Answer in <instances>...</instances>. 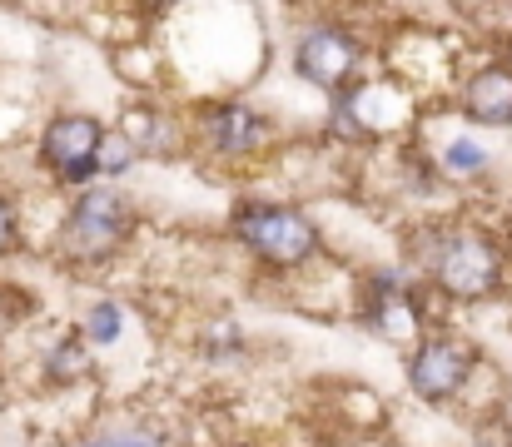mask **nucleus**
Segmentation results:
<instances>
[{
	"mask_svg": "<svg viewBox=\"0 0 512 447\" xmlns=\"http://www.w3.org/2000/svg\"><path fill=\"white\" fill-rule=\"evenodd\" d=\"M508 244L483 224H423L408 239V279L423 284L438 303H493L508 289Z\"/></svg>",
	"mask_w": 512,
	"mask_h": 447,
	"instance_id": "1",
	"label": "nucleus"
},
{
	"mask_svg": "<svg viewBox=\"0 0 512 447\" xmlns=\"http://www.w3.org/2000/svg\"><path fill=\"white\" fill-rule=\"evenodd\" d=\"M135 229H140L135 199L125 189L95 179V184L75 189V199L65 204V219L55 229V259L75 264V269H100L125 254Z\"/></svg>",
	"mask_w": 512,
	"mask_h": 447,
	"instance_id": "2",
	"label": "nucleus"
},
{
	"mask_svg": "<svg viewBox=\"0 0 512 447\" xmlns=\"http://www.w3.org/2000/svg\"><path fill=\"white\" fill-rule=\"evenodd\" d=\"M229 239L269 274H299L324 259V234L314 214L279 199H244L229 214Z\"/></svg>",
	"mask_w": 512,
	"mask_h": 447,
	"instance_id": "3",
	"label": "nucleus"
},
{
	"mask_svg": "<svg viewBox=\"0 0 512 447\" xmlns=\"http://www.w3.org/2000/svg\"><path fill=\"white\" fill-rule=\"evenodd\" d=\"M483 348L473 333L463 328H448V323H433L418 343L403 348V383H408V398L423 403V408H453V403H468L478 373H483Z\"/></svg>",
	"mask_w": 512,
	"mask_h": 447,
	"instance_id": "4",
	"label": "nucleus"
},
{
	"mask_svg": "<svg viewBox=\"0 0 512 447\" xmlns=\"http://www.w3.org/2000/svg\"><path fill=\"white\" fill-rule=\"evenodd\" d=\"M100 130H105V125H100L95 115H85V110H60V115H50L45 130H40V149H35L40 169H45L55 184H65V189L95 184V179H100V174H95Z\"/></svg>",
	"mask_w": 512,
	"mask_h": 447,
	"instance_id": "5",
	"label": "nucleus"
},
{
	"mask_svg": "<svg viewBox=\"0 0 512 447\" xmlns=\"http://www.w3.org/2000/svg\"><path fill=\"white\" fill-rule=\"evenodd\" d=\"M194 140L214 159H254L274 145V120L244 100H204L194 110Z\"/></svg>",
	"mask_w": 512,
	"mask_h": 447,
	"instance_id": "6",
	"label": "nucleus"
},
{
	"mask_svg": "<svg viewBox=\"0 0 512 447\" xmlns=\"http://www.w3.org/2000/svg\"><path fill=\"white\" fill-rule=\"evenodd\" d=\"M363 40L353 35V30H343V25H309L304 35H299V45H294V70H299V80H309L314 90H329V95H339L348 90L353 80H358V70H363Z\"/></svg>",
	"mask_w": 512,
	"mask_h": 447,
	"instance_id": "7",
	"label": "nucleus"
},
{
	"mask_svg": "<svg viewBox=\"0 0 512 447\" xmlns=\"http://www.w3.org/2000/svg\"><path fill=\"white\" fill-rule=\"evenodd\" d=\"M458 105H463V120L488 125V130H508L512 125V70L503 60L473 70V75L463 80Z\"/></svg>",
	"mask_w": 512,
	"mask_h": 447,
	"instance_id": "8",
	"label": "nucleus"
},
{
	"mask_svg": "<svg viewBox=\"0 0 512 447\" xmlns=\"http://www.w3.org/2000/svg\"><path fill=\"white\" fill-rule=\"evenodd\" d=\"M90 378H95V348H90L75 328L55 333L50 348L40 353V383L55 388V393H70V388H80V383H90Z\"/></svg>",
	"mask_w": 512,
	"mask_h": 447,
	"instance_id": "9",
	"label": "nucleus"
},
{
	"mask_svg": "<svg viewBox=\"0 0 512 447\" xmlns=\"http://www.w3.org/2000/svg\"><path fill=\"white\" fill-rule=\"evenodd\" d=\"M120 130L130 135V145L140 149V159H170L174 149L184 145L179 120L165 115V110H155V105H135V110L120 120Z\"/></svg>",
	"mask_w": 512,
	"mask_h": 447,
	"instance_id": "10",
	"label": "nucleus"
},
{
	"mask_svg": "<svg viewBox=\"0 0 512 447\" xmlns=\"http://www.w3.org/2000/svg\"><path fill=\"white\" fill-rule=\"evenodd\" d=\"M75 333H80L95 353H110V348H120V343H125V333H130V313H125V303H120V298L100 294V298H90V303H85V313H80Z\"/></svg>",
	"mask_w": 512,
	"mask_h": 447,
	"instance_id": "11",
	"label": "nucleus"
},
{
	"mask_svg": "<svg viewBox=\"0 0 512 447\" xmlns=\"http://www.w3.org/2000/svg\"><path fill=\"white\" fill-rule=\"evenodd\" d=\"M438 169L443 179H458V184H473V179H488L493 169V149L473 135H453L448 145L438 149Z\"/></svg>",
	"mask_w": 512,
	"mask_h": 447,
	"instance_id": "12",
	"label": "nucleus"
},
{
	"mask_svg": "<svg viewBox=\"0 0 512 447\" xmlns=\"http://www.w3.org/2000/svg\"><path fill=\"white\" fill-rule=\"evenodd\" d=\"M70 447H165V433L145 418H115V423H95Z\"/></svg>",
	"mask_w": 512,
	"mask_h": 447,
	"instance_id": "13",
	"label": "nucleus"
},
{
	"mask_svg": "<svg viewBox=\"0 0 512 447\" xmlns=\"http://www.w3.org/2000/svg\"><path fill=\"white\" fill-rule=\"evenodd\" d=\"M199 358H204V368H234V363H244V358H249V333H244V323H239V318L209 323V328L199 333Z\"/></svg>",
	"mask_w": 512,
	"mask_h": 447,
	"instance_id": "14",
	"label": "nucleus"
},
{
	"mask_svg": "<svg viewBox=\"0 0 512 447\" xmlns=\"http://www.w3.org/2000/svg\"><path fill=\"white\" fill-rule=\"evenodd\" d=\"M130 169H140V149L130 145V135H125L120 125H105V130H100V145H95V174H100L105 184H115V179H125Z\"/></svg>",
	"mask_w": 512,
	"mask_h": 447,
	"instance_id": "15",
	"label": "nucleus"
},
{
	"mask_svg": "<svg viewBox=\"0 0 512 447\" xmlns=\"http://www.w3.org/2000/svg\"><path fill=\"white\" fill-rule=\"evenodd\" d=\"M35 313V294L20 289V284H0V343Z\"/></svg>",
	"mask_w": 512,
	"mask_h": 447,
	"instance_id": "16",
	"label": "nucleus"
},
{
	"mask_svg": "<svg viewBox=\"0 0 512 447\" xmlns=\"http://www.w3.org/2000/svg\"><path fill=\"white\" fill-rule=\"evenodd\" d=\"M20 254V209H15V194L0 184V259H15Z\"/></svg>",
	"mask_w": 512,
	"mask_h": 447,
	"instance_id": "17",
	"label": "nucleus"
},
{
	"mask_svg": "<svg viewBox=\"0 0 512 447\" xmlns=\"http://www.w3.org/2000/svg\"><path fill=\"white\" fill-rule=\"evenodd\" d=\"M463 447H512L508 438H503V428L483 413V418H473V428H468V443Z\"/></svg>",
	"mask_w": 512,
	"mask_h": 447,
	"instance_id": "18",
	"label": "nucleus"
},
{
	"mask_svg": "<svg viewBox=\"0 0 512 447\" xmlns=\"http://www.w3.org/2000/svg\"><path fill=\"white\" fill-rule=\"evenodd\" d=\"M488 418L503 428V438L512 443V383H503L498 388V398H493V408H488Z\"/></svg>",
	"mask_w": 512,
	"mask_h": 447,
	"instance_id": "19",
	"label": "nucleus"
},
{
	"mask_svg": "<svg viewBox=\"0 0 512 447\" xmlns=\"http://www.w3.org/2000/svg\"><path fill=\"white\" fill-rule=\"evenodd\" d=\"M209 447H264V443H249V438H224V443H209Z\"/></svg>",
	"mask_w": 512,
	"mask_h": 447,
	"instance_id": "20",
	"label": "nucleus"
},
{
	"mask_svg": "<svg viewBox=\"0 0 512 447\" xmlns=\"http://www.w3.org/2000/svg\"><path fill=\"white\" fill-rule=\"evenodd\" d=\"M503 65H508V70H512V40H508V55H503Z\"/></svg>",
	"mask_w": 512,
	"mask_h": 447,
	"instance_id": "21",
	"label": "nucleus"
},
{
	"mask_svg": "<svg viewBox=\"0 0 512 447\" xmlns=\"http://www.w3.org/2000/svg\"><path fill=\"white\" fill-rule=\"evenodd\" d=\"M448 5H468V0H448Z\"/></svg>",
	"mask_w": 512,
	"mask_h": 447,
	"instance_id": "22",
	"label": "nucleus"
}]
</instances>
